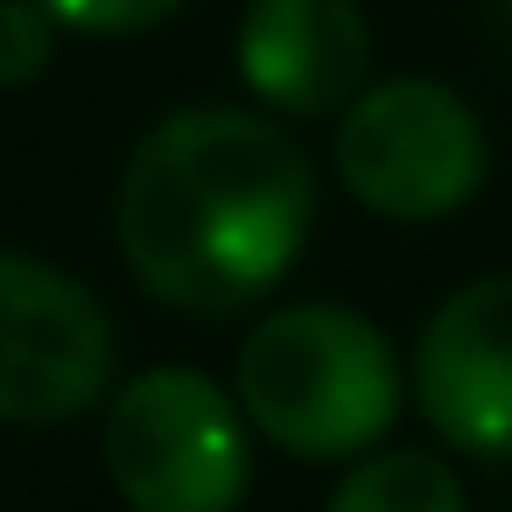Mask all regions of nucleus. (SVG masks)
Wrapping results in <instances>:
<instances>
[{
  "label": "nucleus",
  "mask_w": 512,
  "mask_h": 512,
  "mask_svg": "<svg viewBox=\"0 0 512 512\" xmlns=\"http://www.w3.org/2000/svg\"><path fill=\"white\" fill-rule=\"evenodd\" d=\"M43 8L71 36H148L183 8V0H43Z\"/></svg>",
  "instance_id": "9d476101"
},
{
  "label": "nucleus",
  "mask_w": 512,
  "mask_h": 512,
  "mask_svg": "<svg viewBox=\"0 0 512 512\" xmlns=\"http://www.w3.org/2000/svg\"><path fill=\"white\" fill-rule=\"evenodd\" d=\"M316 225V162L239 106H183L127 155L113 232L127 274L183 316H239L295 267Z\"/></svg>",
  "instance_id": "f257e3e1"
},
{
  "label": "nucleus",
  "mask_w": 512,
  "mask_h": 512,
  "mask_svg": "<svg viewBox=\"0 0 512 512\" xmlns=\"http://www.w3.org/2000/svg\"><path fill=\"white\" fill-rule=\"evenodd\" d=\"M106 477L134 512H239L253 491V421L211 372L155 365L106 400Z\"/></svg>",
  "instance_id": "7ed1b4c3"
},
{
  "label": "nucleus",
  "mask_w": 512,
  "mask_h": 512,
  "mask_svg": "<svg viewBox=\"0 0 512 512\" xmlns=\"http://www.w3.org/2000/svg\"><path fill=\"white\" fill-rule=\"evenodd\" d=\"M414 400L449 449L484 463L512 456V274L456 288L421 323Z\"/></svg>",
  "instance_id": "423d86ee"
},
{
  "label": "nucleus",
  "mask_w": 512,
  "mask_h": 512,
  "mask_svg": "<svg viewBox=\"0 0 512 512\" xmlns=\"http://www.w3.org/2000/svg\"><path fill=\"white\" fill-rule=\"evenodd\" d=\"M232 393L260 442L330 463L386 442L400 414V365L372 316L344 302H288L239 344Z\"/></svg>",
  "instance_id": "f03ea898"
},
{
  "label": "nucleus",
  "mask_w": 512,
  "mask_h": 512,
  "mask_svg": "<svg viewBox=\"0 0 512 512\" xmlns=\"http://www.w3.org/2000/svg\"><path fill=\"white\" fill-rule=\"evenodd\" d=\"M113 379V316L99 295L0 246V428H50L106 400Z\"/></svg>",
  "instance_id": "39448f33"
},
{
  "label": "nucleus",
  "mask_w": 512,
  "mask_h": 512,
  "mask_svg": "<svg viewBox=\"0 0 512 512\" xmlns=\"http://www.w3.org/2000/svg\"><path fill=\"white\" fill-rule=\"evenodd\" d=\"M372 22L358 0H253L239 22V78L260 106L323 120L365 92Z\"/></svg>",
  "instance_id": "0eeeda50"
},
{
  "label": "nucleus",
  "mask_w": 512,
  "mask_h": 512,
  "mask_svg": "<svg viewBox=\"0 0 512 512\" xmlns=\"http://www.w3.org/2000/svg\"><path fill=\"white\" fill-rule=\"evenodd\" d=\"M323 512H463V484L421 449H379L337 477Z\"/></svg>",
  "instance_id": "6e6552de"
},
{
  "label": "nucleus",
  "mask_w": 512,
  "mask_h": 512,
  "mask_svg": "<svg viewBox=\"0 0 512 512\" xmlns=\"http://www.w3.org/2000/svg\"><path fill=\"white\" fill-rule=\"evenodd\" d=\"M491 141L463 92L435 78L365 85L337 113V183L393 225H435L484 190Z\"/></svg>",
  "instance_id": "20e7f679"
},
{
  "label": "nucleus",
  "mask_w": 512,
  "mask_h": 512,
  "mask_svg": "<svg viewBox=\"0 0 512 512\" xmlns=\"http://www.w3.org/2000/svg\"><path fill=\"white\" fill-rule=\"evenodd\" d=\"M57 57V15L43 0H0V92H22Z\"/></svg>",
  "instance_id": "1a4fd4ad"
}]
</instances>
